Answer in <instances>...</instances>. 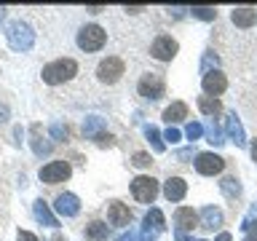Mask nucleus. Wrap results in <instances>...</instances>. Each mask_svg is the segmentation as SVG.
Segmentation results:
<instances>
[{
    "label": "nucleus",
    "mask_w": 257,
    "mask_h": 241,
    "mask_svg": "<svg viewBox=\"0 0 257 241\" xmlns=\"http://www.w3.org/2000/svg\"><path fill=\"white\" fill-rule=\"evenodd\" d=\"M40 75H43V80L48 86H59V83H64V80L78 75V62L75 59H56L51 64H46Z\"/></svg>",
    "instance_id": "1"
},
{
    "label": "nucleus",
    "mask_w": 257,
    "mask_h": 241,
    "mask_svg": "<svg viewBox=\"0 0 257 241\" xmlns=\"http://www.w3.org/2000/svg\"><path fill=\"white\" fill-rule=\"evenodd\" d=\"M6 40L14 51H30V48L35 46V32H32V27L24 22H11L6 30Z\"/></svg>",
    "instance_id": "2"
},
{
    "label": "nucleus",
    "mask_w": 257,
    "mask_h": 241,
    "mask_svg": "<svg viewBox=\"0 0 257 241\" xmlns=\"http://www.w3.org/2000/svg\"><path fill=\"white\" fill-rule=\"evenodd\" d=\"M107 40V32H104L99 24H86V27L78 30V46L83 51H99Z\"/></svg>",
    "instance_id": "3"
},
{
    "label": "nucleus",
    "mask_w": 257,
    "mask_h": 241,
    "mask_svg": "<svg viewBox=\"0 0 257 241\" xmlns=\"http://www.w3.org/2000/svg\"><path fill=\"white\" fill-rule=\"evenodd\" d=\"M132 196L140 201V204H153L158 196V182L148 174H140L132 180Z\"/></svg>",
    "instance_id": "4"
},
{
    "label": "nucleus",
    "mask_w": 257,
    "mask_h": 241,
    "mask_svg": "<svg viewBox=\"0 0 257 241\" xmlns=\"http://www.w3.org/2000/svg\"><path fill=\"white\" fill-rule=\"evenodd\" d=\"M123 70H126V64L120 56H107V59H102L99 67H96V78L110 86V83H118L120 75H123Z\"/></svg>",
    "instance_id": "5"
},
{
    "label": "nucleus",
    "mask_w": 257,
    "mask_h": 241,
    "mask_svg": "<svg viewBox=\"0 0 257 241\" xmlns=\"http://www.w3.org/2000/svg\"><path fill=\"white\" fill-rule=\"evenodd\" d=\"M72 174V166L67 161H51V164L40 166V180L46 185H59V182H67Z\"/></svg>",
    "instance_id": "6"
},
{
    "label": "nucleus",
    "mask_w": 257,
    "mask_h": 241,
    "mask_svg": "<svg viewBox=\"0 0 257 241\" xmlns=\"http://www.w3.org/2000/svg\"><path fill=\"white\" fill-rule=\"evenodd\" d=\"M164 88H166V83L158 72H145L140 78V83H137V91H140V96H145V99H161V96H164Z\"/></svg>",
    "instance_id": "7"
},
{
    "label": "nucleus",
    "mask_w": 257,
    "mask_h": 241,
    "mask_svg": "<svg viewBox=\"0 0 257 241\" xmlns=\"http://www.w3.org/2000/svg\"><path fill=\"white\" fill-rule=\"evenodd\" d=\"M177 51H180V46H177V40L172 35H158L150 46L153 59H158V62H172Z\"/></svg>",
    "instance_id": "8"
},
{
    "label": "nucleus",
    "mask_w": 257,
    "mask_h": 241,
    "mask_svg": "<svg viewBox=\"0 0 257 241\" xmlns=\"http://www.w3.org/2000/svg\"><path fill=\"white\" fill-rule=\"evenodd\" d=\"M166 228V220H164V212L161 209H150L148 214H145V225H142V238L145 241H153L158 238L161 233Z\"/></svg>",
    "instance_id": "9"
},
{
    "label": "nucleus",
    "mask_w": 257,
    "mask_h": 241,
    "mask_svg": "<svg viewBox=\"0 0 257 241\" xmlns=\"http://www.w3.org/2000/svg\"><path fill=\"white\" fill-rule=\"evenodd\" d=\"M225 169V158H220L217 153H198L196 156V172L198 174H206V177H214Z\"/></svg>",
    "instance_id": "10"
},
{
    "label": "nucleus",
    "mask_w": 257,
    "mask_h": 241,
    "mask_svg": "<svg viewBox=\"0 0 257 241\" xmlns=\"http://www.w3.org/2000/svg\"><path fill=\"white\" fill-rule=\"evenodd\" d=\"M201 86H204V91L209 96H217V94H222L225 88H228V78H225L220 70H209L204 75V80H201Z\"/></svg>",
    "instance_id": "11"
},
{
    "label": "nucleus",
    "mask_w": 257,
    "mask_h": 241,
    "mask_svg": "<svg viewBox=\"0 0 257 241\" xmlns=\"http://www.w3.org/2000/svg\"><path fill=\"white\" fill-rule=\"evenodd\" d=\"M107 222L118 225V228L128 225V222H132V212H128V206L120 204V201H110V204H107Z\"/></svg>",
    "instance_id": "12"
},
{
    "label": "nucleus",
    "mask_w": 257,
    "mask_h": 241,
    "mask_svg": "<svg viewBox=\"0 0 257 241\" xmlns=\"http://www.w3.org/2000/svg\"><path fill=\"white\" fill-rule=\"evenodd\" d=\"M54 206H56V212H59L62 217H75L80 212V201H78L75 193H59Z\"/></svg>",
    "instance_id": "13"
},
{
    "label": "nucleus",
    "mask_w": 257,
    "mask_h": 241,
    "mask_svg": "<svg viewBox=\"0 0 257 241\" xmlns=\"http://www.w3.org/2000/svg\"><path fill=\"white\" fill-rule=\"evenodd\" d=\"M185 193H188V182H185L182 177H169L164 182V196L169 201H182Z\"/></svg>",
    "instance_id": "14"
},
{
    "label": "nucleus",
    "mask_w": 257,
    "mask_h": 241,
    "mask_svg": "<svg viewBox=\"0 0 257 241\" xmlns=\"http://www.w3.org/2000/svg\"><path fill=\"white\" fill-rule=\"evenodd\" d=\"M174 222H177V230H182V233L185 230H193L198 225V214L193 212L190 206H180L174 212Z\"/></svg>",
    "instance_id": "15"
},
{
    "label": "nucleus",
    "mask_w": 257,
    "mask_h": 241,
    "mask_svg": "<svg viewBox=\"0 0 257 241\" xmlns=\"http://www.w3.org/2000/svg\"><path fill=\"white\" fill-rule=\"evenodd\" d=\"M32 212H35V220L40 222V225H48V228H56V214L51 212V209H48V204L43 198H38L35 204H32Z\"/></svg>",
    "instance_id": "16"
},
{
    "label": "nucleus",
    "mask_w": 257,
    "mask_h": 241,
    "mask_svg": "<svg viewBox=\"0 0 257 241\" xmlns=\"http://www.w3.org/2000/svg\"><path fill=\"white\" fill-rule=\"evenodd\" d=\"M225 132H228V137L236 145H246V137H244V129H241V120L236 112H230L228 118H225Z\"/></svg>",
    "instance_id": "17"
},
{
    "label": "nucleus",
    "mask_w": 257,
    "mask_h": 241,
    "mask_svg": "<svg viewBox=\"0 0 257 241\" xmlns=\"http://www.w3.org/2000/svg\"><path fill=\"white\" fill-rule=\"evenodd\" d=\"M30 145H32V153H35L38 158H43V156H48V153H51V142H46V137L40 134V124L32 126V140H30Z\"/></svg>",
    "instance_id": "18"
},
{
    "label": "nucleus",
    "mask_w": 257,
    "mask_h": 241,
    "mask_svg": "<svg viewBox=\"0 0 257 241\" xmlns=\"http://www.w3.org/2000/svg\"><path fill=\"white\" fill-rule=\"evenodd\" d=\"M220 225H222V212H220V209H214V206H204V209H201V228L214 230V228H220Z\"/></svg>",
    "instance_id": "19"
},
{
    "label": "nucleus",
    "mask_w": 257,
    "mask_h": 241,
    "mask_svg": "<svg viewBox=\"0 0 257 241\" xmlns=\"http://www.w3.org/2000/svg\"><path fill=\"white\" fill-rule=\"evenodd\" d=\"M230 19H233V24L236 27H252V24L257 22V11L254 8H236V11L230 14Z\"/></svg>",
    "instance_id": "20"
},
{
    "label": "nucleus",
    "mask_w": 257,
    "mask_h": 241,
    "mask_svg": "<svg viewBox=\"0 0 257 241\" xmlns=\"http://www.w3.org/2000/svg\"><path fill=\"white\" fill-rule=\"evenodd\" d=\"M185 118H188V104H185V102H172L164 110V120H166V124H180V120H185Z\"/></svg>",
    "instance_id": "21"
},
{
    "label": "nucleus",
    "mask_w": 257,
    "mask_h": 241,
    "mask_svg": "<svg viewBox=\"0 0 257 241\" xmlns=\"http://www.w3.org/2000/svg\"><path fill=\"white\" fill-rule=\"evenodd\" d=\"M83 134L88 137V140H99V137L104 134V118H99V115H88L86 124H83Z\"/></svg>",
    "instance_id": "22"
},
{
    "label": "nucleus",
    "mask_w": 257,
    "mask_h": 241,
    "mask_svg": "<svg viewBox=\"0 0 257 241\" xmlns=\"http://www.w3.org/2000/svg\"><path fill=\"white\" fill-rule=\"evenodd\" d=\"M254 214H257V206H252V212L244 217V222H241V230L246 233L244 241H257V222H254Z\"/></svg>",
    "instance_id": "23"
},
{
    "label": "nucleus",
    "mask_w": 257,
    "mask_h": 241,
    "mask_svg": "<svg viewBox=\"0 0 257 241\" xmlns=\"http://www.w3.org/2000/svg\"><path fill=\"white\" fill-rule=\"evenodd\" d=\"M220 190L225 193V198H230V201H236L241 196V185L236 177H225V180L220 182Z\"/></svg>",
    "instance_id": "24"
},
{
    "label": "nucleus",
    "mask_w": 257,
    "mask_h": 241,
    "mask_svg": "<svg viewBox=\"0 0 257 241\" xmlns=\"http://www.w3.org/2000/svg\"><path fill=\"white\" fill-rule=\"evenodd\" d=\"M107 222H99V220H94L91 225H86V238H91V241H102V238H107Z\"/></svg>",
    "instance_id": "25"
},
{
    "label": "nucleus",
    "mask_w": 257,
    "mask_h": 241,
    "mask_svg": "<svg viewBox=\"0 0 257 241\" xmlns=\"http://www.w3.org/2000/svg\"><path fill=\"white\" fill-rule=\"evenodd\" d=\"M198 110L204 112V115H217V112L222 110L220 99H214V96H198Z\"/></svg>",
    "instance_id": "26"
},
{
    "label": "nucleus",
    "mask_w": 257,
    "mask_h": 241,
    "mask_svg": "<svg viewBox=\"0 0 257 241\" xmlns=\"http://www.w3.org/2000/svg\"><path fill=\"white\" fill-rule=\"evenodd\" d=\"M145 137L153 142V150L156 153H164V142H161V132L156 126H145Z\"/></svg>",
    "instance_id": "27"
},
{
    "label": "nucleus",
    "mask_w": 257,
    "mask_h": 241,
    "mask_svg": "<svg viewBox=\"0 0 257 241\" xmlns=\"http://www.w3.org/2000/svg\"><path fill=\"white\" fill-rule=\"evenodd\" d=\"M185 137H188L190 142L201 140V137H204V126H201V124H188V126H185Z\"/></svg>",
    "instance_id": "28"
},
{
    "label": "nucleus",
    "mask_w": 257,
    "mask_h": 241,
    "mask_svg": "<svg viewBox=\"0 0 257 241\" xmlns=\"http://www.w3.org/2000/svg\"><path fill=\"white\" fill-rule=\"evenodd\" d=\"M190 14L196 16V19H204V22H212L214 16H217L214 8H190Z\"/></svg>",
    "instance_id": "29"
},
{
    "label": "nucleus",
    "mask_w": 257,
    "mask_h": 241,
    "mask_svg": "<svg viewBox=\"0 0 257 241\" xmlns=\"http://www.w3.org/2000/svg\"><path fill=\"white\" fill-rule=\"evenodd\" d=\"M206 134H209V142H212V145H222L225 140H222V132H220V126H209L206 129Z\"/></svg>",
    "instance_id": "30"
},
{
    "label": "nucleus",
    "mask_w": 257,
    "mask_h": 241,
    "mask_svg": "<svg viewBox=\"0 0 257 241\" xmlns=\"http://www.w3.org/2000/svg\"><path fill=\"white\" fill-rule=\"evenodd\" d=\"M134 166H140V169H145V166H150L153 161H150V156L148 153H134V161H132Z\"/></svg>",
    "instance_id": "31"
},
{
    "label": "nucleus",
    "mask_w": 257,
    "mask_h": 241,
    "mask_svg": "<svg viewBox=\"0 0 257 241\" xmlns=\"http://www.w3.org/2000/svg\"><path fill=\"white\" fill-rule=\"evenodd\" d=\"M217 62H220V59H217V56H214L212 51H206V56H204V62H201V70H204V75H206V72H209V67H212V64H214V67H217Z\"/></svg>",
    "instance_id": "32"
},
{
    "label": "nucleus",
    "mask_w": 257,
    "mask_h": 241,
    "mask_svg": "<svg viewBox=\"0 0 257 241\" xmlns=\"http://www.w3.org/2000/svg\"><path fill=\"white\" fill-rule=\"evenodd\" d=\"M51 137H54V140H64V137H67V126H64V124H54L51 126Z\"/></svg>",
    "instance_id": "33"
},
{
    "label": "nucleus",
    "mask_w": 257,
    "mask_h": 241,
    "mask_svg": "<svg viewBox=\"0 0 257 241\" xmlns=\"http://www.w3.org/2000/svg\"><path fill=\"white\" fill-rule=\"evenodd\" d=\"M164 140H169V142H172V145H174V142H180V140H182V134H180V129H174V126H169V129H166V134H164Z\"/></svg>",
    "instance_id": "34"
},
{
    "label": "nucleus",
    "mask_w": 257,
    "mask_h": 241,
    "mask_svg": "<svg viewBox=\"0 0 257 241\" xmlns=\"http://www.w3.org/2000/svg\"><path fill=\"white\" fill-rule=\"evenodd\" d=\"M118 241H145L142 236H137V233H132V230H128V233H123V236H118Z\"/></svg>",
    "instance_id": "35"
},
{
    "label": "nucleus",
    "mask_w": 257,
    "mask_h": 241,
    "mask_svg": "<svg viewBox=\"0 0 257 241\" xmlns=\"http://www.w3.org/2000/svg\"><path fill=\"white\" fill-rule=\"evenodd\" d=\"M16 238H19V241H38L30 230H19V233H16Z\"/></svg>",
    "instance_id": "36"
},
{
    "label": "nucleus",
    "mask_w": 257,
    "mask_h": 241,
    "mask_svg": "<svg viewBox=\"0 0 257 241\" xmlns=\"http://www.w3.org/2000/svg\"><path fill=\"white\" fill-rule=\"evenodd\" d=\"M174 238H177V241H193V238H188V236H185L182 230H177V233H174Z\"/></svg>",
    "instance_id": "37"
},
{
    "label": "nucleus",
    "mask_w": 257,
    "mask_h": 241,
    "mask_svg": "<svg viewBox=\"0 0 257 241\" xmlns=\"http://www.w3.org/2000/svg\"><path fill=\"white\" fill-rule=\"evenodd\" d=\"M190 156H193V150H180V156H177V158L185 161V158H190Z\"/></svg>",
    "instance_id": "38"
},
{
    "label": "nucleus",
    "mask_w": 257,
    "mask_h": 241,
    "mask_svg": "<svg viewBox=\"0 0 257 241\" xmlns=\"http://www.w3.org/2000/svg\"><path fill=\"white\" fill-rule=\"evenodd\" d=\"M217 241H230V233H220V236H217Z\"/></svg>",
    "instance_id": "39"
},
{
    "label": "nucleus",
    "mask_w": 257,
    "mask_h": 241,
    "mask_svg": "<svg viewBox=\"0 0 257 241\" xmlns=\"http://www.w3.org/2000/svg\"><path fill=\"white\" fill-rule=\"evenodd\" d=\"M252 158H254V161H257V140H254V142H252Z\"/></svg>",
    "instance_id": "40"
},
{
    "label": "nucleus",
    "mask_w": 257,
    "mask_h": 241,
    "mask_svg": "<svg viewBox=\"0 0 257 241\" xmlns=\"http://www.w3.org/2000/svg\"><path fill=\"white\" fill-rule=\"evenodd\" d=\"M3 19H6V8H0V24H3Z\"/></svg>",
    "instance_id": "41"
},
{
    "label": "nucleus",
    "mask_w": 257,
    "mask_h": 241,
    "mask_svg": "<svg viewBox=\"0 0 257 241\" xmlns=\"http://www.w3.org/2000/svg\"><path fill=\"white\" fill-rule=\"evenodd\" d=\"M51 241H64V238H62V236H59V233H56V236H54V238H51Z\"/></svg>",
    "instance_id": "42"
}]
</instances>
